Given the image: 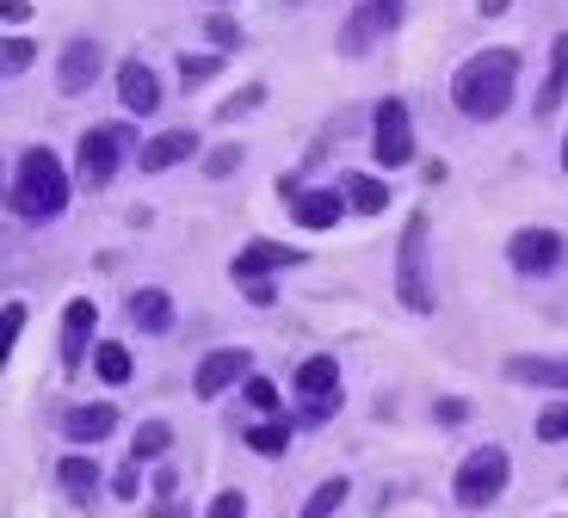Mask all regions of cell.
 I'll return each mask as SVG.
<instances>
[{
  "mask_svg": "<svg viewBox=\"0 0 568 518\" xmlns=\"http://www.w3.org/2000/svg\"><path fill=\"white\" fill-rule=\"evenodd\" d=\"M242 395H247V407H254V414H284V407H278V383L254 377V370L242 377Z\"/></svg>",
  "mask_w": 568,
  "mask_h": 518,
  "instance_id": "cell-29",
  "label": "cell"
},
{
  "mask_svg": "<svg viewBox=\"0 0 568 518\" xmlns=\"http://www.w3.org/2000/svg\"><path fill=\"white\" fill-rule=\"evenodd\" d=\"M7 192H13V180H7V161H0V204H7Z\"/></svg>",
  "mask_w": 568,
  "mask_h": 518,
  "instance_id": "cell-42",
  "label": "cell"
},
{
  "mask_svg": "<svg viewBox=\"0 0 568 518\" xmlns=\"http://www.w3.org/2000/svg\"><path fill=\"white\" fill-rule=\"evenodd\" d=\"M130 327L136 334H168L173 327V296L161 291V284H142V291H130Z\"/></svg>",
  "mask_w": 568,
  "mask_h": 518,
  "instance_id": "cell-17",
  "label": "cell"
},
{
  "mask_svg": "<svg viewBox=\"0 0 568 518\" xmlns=\"http://www.w3.org/2000/svg\"><path fill=\"white\" fill-rule=\"evenodd\" d=\"M112 494H118V500H136V494H142V463H136V457H124V463H118Z\"/></svg>",
  "mask_w": 568,
  "mask_h": 518,
  "instance_id": "cell-32",
  "label": "cell"
},
{
  "mask_svg": "<svg viewBox=\"0 0 568 518\" xmlns=\"http://www.w3.org/2000/svg\"><path fill=\"white\" fill-rule=\"evenodd\" d=\"M105 74V50H100V38H69L62 43V57H57V87L69 99H81L87 87Z\"/></svg>",
  "mask_w": 568,
  "mask_h": 518,
  "instance_id": "cell-10",
  "label": "cell"
},
{
  "mask_svg": "<svg viewBox=\"0 0 568 518\" xmlns=\"http://www.w3.org/2000/svg\"><path fill=\"white\" fill-rule=\"evenodd\" d=\"M204 518H247V494L242 488H223L211 506H204Z\"/></svg>",
  "mask_w": 568,
  "mask_h": 518,
  "instance_id": "cell-34",
  "label": "cell"
},
{
  "mask_svg": "<svg viewBox=\"0 0 568 518\" xmlns=\"http://www.w3.org/2000/svg\"><path fill=\"white\" fill-rule=\"evenodd\" d=\"M538 445H568V402H550L538 414Z\"/></svg>",
  "mask_w": 568,
  "mask_h": 518,
  "instance_id": "cell-30",
  "label": "cell"
},
{
  "mask_svg": "<svg viewBox=\"0 0 568 518\" xmlns=\"http://www.w3.org/2000/svg\"><path fill=\"white\" fill-rule=\"evenodd\" d=\"M402 13H408V0H358L341 26V57H371L384 38H396Z\"/></svg>",
  "mask_w": 568,
  "mask_h": 518,
  "instance_id": "cell-7",
  "label": "cell"
},
{
  "mask_svg": "<svg viewBox=\"0 0 568 518\" xmlns=\"http://www.w3.org/2000/svg\"><path fill=\"white\" fill-rule=\"evenodd\" d=\"M247 450H260V457H284V450H291V420H284V414H266L260 426H247Z\"/></svg>",
  "mask_w": 568,
  "mask_h": 518,
  "instance_id": "cell-24",
  "label": "cell"
},
{
  "mask_svg": "<svg viewBox=\"0 0 568 518\" xmlns=\"http://www.w3.org/2000/svg\"><path fill=\"white\" fill-rule=\"evenodd\" d=\"M562 99H568V31L550 43V69H544V87H538V99H531V112L556 118L562 112Z\"/></svg>",
  "mask_w": 568,
  "mask_h": 518,
  "instance_id": "cell-19",
  "label": "cell"
},
{
  "mask_svg": "<svg viewBox=\"0 0 568 518\" xmlns=\"http://www.w3.org/2000/svg\"><path fill=\"white\" fill-rule=\"evenodd\" d=\"M155 494H161V500H173V494H180V476H173V469H161V476H155Z\"/></svg>",
  "mask_w": 568,
  "mask_h": 518,
  "instance_id": "cell-40",
  "label": "cell"
},
{
  "mask_svg": "<svg viewBox=\"0 0 568 518\" xmlns=\"http://www.w3.org/2000/svg\"><path fill=\"white\" fill-rule=\"evenodd\" d=\"M19 327H26V303H7L0 308V370H7V358L19 346Z\"/></svg>",
  "mask_w": 568,
  "mask_h": 518,
  "instance_id": "cell-31",
  "label": "cell"
},
{
  "mask_svg": "<svg viewBox=\"0 0 568 518\" xmlns=\"http://www.w3.org/2000/svg\"><path fill=\"white\" fill-rule=\"evenodd\" d=\"M297 260H303V253L284 247V241H247V247L235 253V266H229V272H235V284H242V278H266V272L297 266Z\"/></svg>",
  "mask_w": 568,
  "mask_h": 518,
  "instance_id": "cell-16",
  "label": "cell"
},
{
  "mask_svg": "<svg viewBox=\"0 0 568 518\" xmlns=\"http://www.w3.org/2000/svg\"><path fill=\"white\" fill-rule=\"evenodd\" d=\"M562 173H568V136H562Z\"/></svg>",
  "mask_w": 568,
  "mask_h": 518,
  "instance_id": "cell-43",
  "label": "cell"
},
{
  "mask_svg": "<svg viewBox=\"0 0 568 518\" xmlns=\"http://www.w3.org/2000/svg\"><path fill=\"white\" fill-rule=\"evenodd\" d=\"M371 154H377V167H408L414 161V118L396 93L377 99V112H371Z\"/></svg>",
  "mask_w": 568,
  "mask_h": 518,
  "instance_id": "cell-8",
  "label": "cell"
},
{
  "mask_svg": "<svg viewBox=\"0 0 568 518\" xmlns=\"http://www.w3.org/2000/svg\"><path fill=\"white\" fill-rule=\"evenodd\" d=\"M396 296H402V308H414V315H433V308H439L433 278H426V211H414L408 228H402V247H396Z\"/></svg>",
  "mask_w": 568,
  "mask_h": 518,
  "instance_id": "cell-5",
  "label": "cell"
},
{
  "mask_svg": "<svg viewBox=\"0 0 568 518\" xmlns=\"http://www.w3.org/2000/svg\"><path fill=\"white\" fill-rule=\"evenodd\" d=\"M93 327H100V303L93 296H74L62 308V370H81V358L93 352Z\"/></svg>",
  "mask_w": 568,
  "mask_h": 518,
  "instance_id": "cell-13",
  "label": "cell"
},
{
  "mask_svg": "<svg viewBox=\"0 0 568 518\" xmlns=\"http://www.w3.org/2000/svg\"><path fill=\"white\" fill-rule=\"evenodd\" d=\"M341 211H346V197L341 192H297L291 197V216H297V228H334L341 223Z\"/></svg>",
  "mask_w": 568,
  "mask_h": 518,
  "instance_id": "cell-20",
  "label": "cell"
},
{
  "mask_svg": "<svg viewBox=\"0 0 568 518\" xmlns=\"http://www.w3.org/2000/svg\"><path fill=\"white\" fill-rule=\"evenodd\" d=\"M341 197H346V211H358V216H384L389 211V185L377 180V173H346Z\"/></svg>",
  "mask_w": 568,
  "mask_h": 518,
  "instance_id": "cell-22",
  "label": "cell"
},
{
  "mask_svg": "<svg viewBox=\"0 0 568 518\" xmlns=\"http://www.w3.org/2000/svg\"><path fill=\"white\" fill-rule=\"evenodd\" d=\"M192 154H199V130H161V136L136 142V167L168 173V167H180V161H192Z\"/></svg>",
  "mask_w": 568,
  "mask_h": 518,
  "instance_id": "cell-14",
  "label": "cell"
},
{
  "mask_svg": "<svg viewBox=\"0 0 568 518\" xmlns=\"http://www.w3.org/2000/svg\"><path fill=\"white\" fill-rule=\"evenodd\" d=\"M254 370V352L247 346H216L199 358V370H192V395L199 402H223L229 389H242V377Z\"/></svg>",
  "mask_w": 568,
  "mask_h": 518,
  "instance_id": "cell-9",
  "label": "cell"
},
{
  "mask_svg": "<svg viewBox=\"0 0 568 518\" xmlns=\"http://www.w3.org/2000/svg\"><path fill=\"white\" fill-rule=\"evenodd\" d=\"M476 7H483V19H500L513 7V0H476Z\"/></svg>",
  "mask_w": 568,
  "mask_h": 518,
  "instance_id": "cell-41",
  "label": "cell"
},
{
  "mask_svg": "<svg viewBox=\"0 0 568 518\" xmlns=\"http://www.w3.org/2000/svg\"><path fill=\"white\" fill-rule=\"evenodd\" d=\"M513 93H519V50H476V57L452 74V105L469 118V124L507 118Z\"/></svg>",
  "mask_w": 568,
  "mask_h": 518,
  "instance_id": "cell-2",
  "label": "cell"
},
{
  "mask_svg": "<svg viewBox=\"0 0 568 518\" xmlns=\"http://www.w3.org/2000/svg\"><path fill=\"white\" fill-rule=\"evenodd\" d=\"M38 62V43L31 38H0V74H26Z\"/></svg>",
  "mask_w": 568,
  "mask_h": 518,
  "instance_id": "cell-28",
  "label": "cell"
},
{
  "mask_svg": "<svg viewBox=\"0 0 568 518\" xmlns=\"http://www.w3.org/2000/svg\"><path fill=\"white\" fill-rule=\"evenodd\" d=\"M62 433L74 438V445H105V438L118 433V407L112 402H81V407H69V414H62Z\"/></svg>",
  "mask_w": 568,
  "mask_h": 518,
  "instance_id": "cell-15",
  "label": "cell"
},
{
  "mask_svg": "<svg viewBox=\"0 0 568 518\" xmlns=\"http://www.w3.org/2000/svg\"><path fill=\"white\" fill-rule=\"evenodd\" d=\"M513 481V463L500 445H476L464 463H457V481H452V500L464 506V512H488V506L507 494Z\"/></svg>",
  "mask_w": 568,
  "mask_h": 518,
  "instance_id": "cell-4",
  "label": "cell"
},
{
  "mask_svg": "<svg viewBox=\"0 0 568 518\" xmlns=\"http://www.w3.org/2000/svg\"><path fill=\"white\" fill-rule=\"evenodd\" d=\"M168 450H173V426L168 420H142L136 438H130V457L136 463H155V457H168Z\"/></svg>",
  "mask_w": 568,
  "mask_h": 518,
  "instance_id": "cell-25",
  "label": "cell"
},
{
  "mask_svg": "<svg viewBox=\"0 0 568 518\" xmlns=\"http://www.w3.org/2000/svg\"><path fill=\"white\" fill-rule=\"evenodd\" d=\"M260 105H266V87H242V93H229L223 105H216V124H235V118H247V112H260Z\"/></svg>",
  "mask_w": 568,
  "mask_h": 518,
  "instance_id": "cell-27",
  "label": "cell"
},
{
  "mask_svg": "<svg viewBox=\"0 0 568 518\" xmlns=\"http://www.w3.org/2000/svg\"><path fill=\"white\" fill-rule=\"evenodd\" d=\"M235 167H242V149H235V142H223V149L204 154V173H211V180H229Z\"/></svg>",
  "mask_w": 568,
  "mask_h": 518,
  "instance_id": "cell-33",
  "label": "cell"
},
{
  "mask_svg": "<svg viewBox=\"0 0 568 518\" xmlns=\"http://www.w3.org/2000/svg\"><path fill=\"white\" fill-rule=\"evenodd\" d=\"M69 197H74V173L62 167L57 149H43V142L19 149V161H13V192H7V204H13L19 223H31V228L57 223V216L69 211Z\"/></svg>",
  "mask_w": 568,
  "mask_h": 518,
  "instance_id": "cell-1",
  "label": "cell"
},
{
  "mask_svg": "<svg viewBox=\"0 0 568 518\" xmlns=\"http://www.w3.org/2000/svg\"><path fill=\"white\" fill-rule=\"evenodd\" d=\"M216 69H223L216 57H180V81H211Z\"/></svg>",
  "mask_w": 568,
  "mask_h": 518,
  "instance_id": "cell-36",
  "label": "cell"
},
{
  "mask_svg": "<svg viewBox=\"0 0 568 518\" xmlns=\"http://www.w3.org/2000/svg\"><path fill=\"white\" fill-rule=\"evenodd\" d=\"M130 154H136V118H118V124L81 130V142H74V185H87V192L112 185Z\"/></svg>",
  "mask_w": 568,
  "mask_h": 518,
  "instance_id": "cell-3",
  "label": "cell"
},
{
  "mask_svg": "<svg viewBox=\"0 0 568 518\" xmlns=\"http://www.w3.org/2000/svg\"><path fill=\"white\" fill-rule=\"evenodd\" d=\"M562 253H568V241L556 235V228H519V235L507 241V260H513V272H531V278H544V272H556V266H562Z\"/></svg>",
  "mask_w": 568,
  "mask_h": 518,
  "instance_id": "cell-11",
  "label": "cell"
},
{
  "mask_svg": "<svg viewBox=\"0 0 568 518\" xmlns=\"http://www.w3.org/2000/svg\"><path fill=\"white\" fill-rule=\"evenodd\" d=\"M507 383H526V389H568V358L519 352V358H507Z\"/></svg>",
  "mask_w": 568,
  "mask_h": 518,
  "instance_id": "cell-18",
  "label": "cell"
},
{
  "mask_svg": "<svg viewBox=\"0 0 568 518\" xmlns=\"http://www.w3.org/2000/svg\"><path fill=\"white\" fill-rule=\"evenodd\" d=\"M118 105H124V118H155L161 112V74L136 57L118 62Z\"/></svg>",
  "mask_w": 568,
  "mask_h": 518,
  "instance_id": "cell-12",
  "label": "cell"
},
{
  "mask_svg": "<svg viewBox=\"0 0 568 518\" xmlns=\"http://www.w3.org/2000/svg\"><path fill=\"white\" fill-rule=\"evenodd\" d=\"M204 38H211L216 50H235V43H242V26H235V19H223V13H216L211 26H204Z\"/></svg>",
  "mask_w": 568,
  "mask_h": 518,
  "instance_id": "cell-35",
  "label": "cell"
},
{
  "mask_svg": "<svg viewBox=\"0 0 568 518\" xmlns=\"http://www.w3.org/2000/svg\"><path fill=\"white\" fill-rule=\"evenodd\" d=\"M0 26H31V0H0Z\"/></svg>",
  "mask_w": 568,
  "mask_h": 518,
  "instance_id": "cell-38",
  "label": "cell"
},
{
  "mask_svg": "<svg viewBox=\"0 0 568 518\" xmlns=\"http://www.w3.org/2000/svg\"><path fill=\"white\" fill-rule=\"evenodd\" d=\"M87 358H93V377L112 383V389H124V383L136 377V358H130L124 339H93V352H87Z\"/></svg>",
  "mask_w": 568,
  "mask_h": 518,
  "instance_id": "cell-21",
  "label": "cell"
},
{
  "mask_svg": "<svg viewBox=\"0 0 568 518\" xmlns=\"http://www.w3.org/2000/svg\"><path fill=\"white\" fill-rule=\"evenodd\" d=\"M341 500H346V476H327L322 488L303 500V518H334V512H341Z\"/></svg>",
  "mask_w": 568,
  "mask_h": 518,
  "instance_id": "cell-26",
  "label": "cell"
},
{
  "mask_svg": "<svg viewBox=\"0 0 568 518\" xmlns=\"http://www.w3.org/2000/svg\"><path fill=\"white\" fill-rule=\"evenodd\" d=\"M57 481L74 494V500H93V488H100L105 476H100V463H93V457H81V450H74V457L57 463Z\"/></svg>",
  "mask_w": 568,
  "mask_h": 518,
  "instance_id": "cell-23",
  "label": "cell"
},
{
  "mask_svg": "<svg viewBox=\"0 0 568 518\" xmlns=\"http://www.w3.org/2000/svg\"><path fill=\"white\" fill-rule=\"evenodd\" d=\"M297 420L303 426H327L334 420V414H341V365H334V358H327V352H315V358H303L297 365Z\"/></svg>",
  "mask_w": 568,
  "mask_h": 518,
  "instance_id": "cell-6",
  "label": "cell"
},
{
  "mask_svg": "<svg viewBox=\"0 0 568 518\" xmlns=\"http://www.w3.org/2000/svg\"><path fill=\"white\" fill-rule=\"evenodd\" d=\"M433 420H439V426H464L469 420V402H439V407H433Z\"/></svg>",
  "mask_w": 568,
  "mask_h": 518,
  "instance_id": "cell-39",
  "label": "cell"
},
{
  "mask_svg": "<svg viewBox=\"0 0 568 518\" xmlns=\"http://www.w3.org/2000/svg\"><path fill=\"white\" fill-rule=\"evenodd\" d=\"M242 291H247V303H254V308L278 303V284H266V278H242Z\"/></svg>",
  "mask_w": 568,
  "mask_h": 518,
  "instance_id": "cell-37",
  "label": "cell"
}]
</instances>
